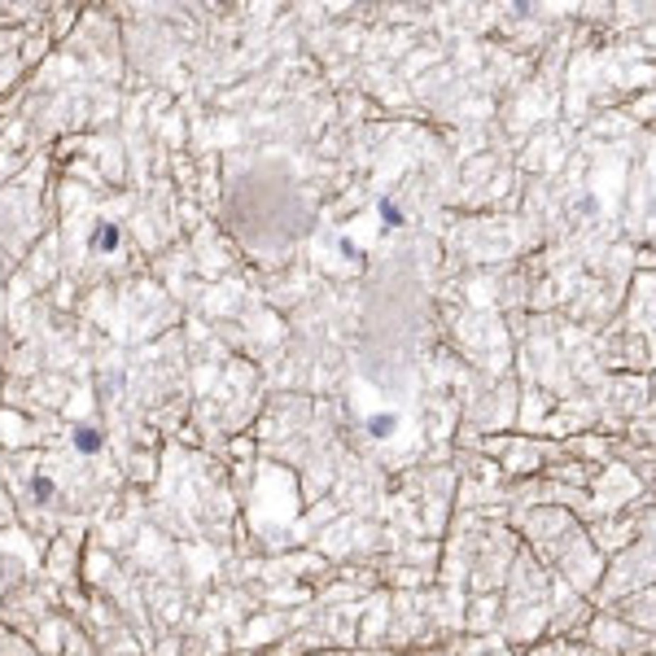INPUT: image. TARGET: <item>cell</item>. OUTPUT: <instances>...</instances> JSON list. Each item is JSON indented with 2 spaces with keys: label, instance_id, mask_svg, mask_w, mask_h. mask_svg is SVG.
Listing matches in <instances>:
<instances>
[{
  "label": "cell",
  "instance_id": "cell-2",
  "mask_svg": "<svg viewBox=\"0 0 656 656\" xmlns=\"http://www.w3.org/2000/svg\"><path fill=\"white\" fill-rule=\"evenodd\" d=\"M118 245V228L114 223H101V232L92 237V249H114Z\"/></svg>",
  "mask_w": 656,
  "mask_h": 656
},
{
  "label": "cell",
  "instance_id": "cell-1",
  "mask_svg": "<svg viewBox=\"0 0 656 656\" xmlns=\"http://www.w3.org/2000/svg\"><path fill=\"white\" fill-rule=\"evenodd\" d=\"M101 442H106V438H101V429H92V424H79V429H74V451H79V456H96Z\"/></svg>",
  "mask_w": 656,
  "mask_h": 656
},
{
  "label": "cell",
  "instance_id": "cell-4",
  "mask_svg": "<svg viewBox=\"0 0 656 656\" xmlns=\"http://www.w3.org/2000/svg\"><path fill=\"white\" fill-rule=\"evenodd\" d=\"M31 494H35L40 503H48V499H53V482H48V477H35V482H31Z\"/></svg>",
  "mask_w": 656,
  "mask_h": 656
},
{
  "label": "cell",
  "instance_id": "cell-5",
  "mask_svg": "<svg viewBox=\"0 0 656 656\" xmlns=\"http://www.w3.org/2000/svg\"><path fill=\"white\" fill-rule=\"evenodd\" d=\"M381 219H385V223H390V228H394V223H398V210H394V206H390V201H381Z\"/></svg>",
  "mask_w": 656,
  "mask_h": 656
},
{
  "label": "cell",
  "instance_id": "cell-3",
  "mask_svg": "<svg viewBox=\"0 0 656 656\" xmlns=\"http://www.w3.org/2000/svg\"><path fill=\"white\" fill-rule=\"evenodd\" d=\"M394 424H398L394 416H372V420H368V429H372L376 438H390V434H394Z\"/></svg>",
  "mask_w": 656,
  "mask_h": 656
}]
</instances>
